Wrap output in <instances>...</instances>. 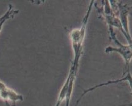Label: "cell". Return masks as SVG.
I'll list each match as a JSON object with an SVG mask.
<instances>
[{"instance_id": "cell-4", "label": "cell", "mask_w": 132, "mask_h": 106, "mask_svg": "<svg viewBox=\"0 0 132 106\" xmlns=\"http://www.w3.org/2000/svg\"><path fill=\"white\" fill-rule=\"evenodd\" d=\"M127 82V83L129 84V86L130 88H131V75L130 73V71H127L126 73H124V76L123 77H121L120 79H118L114 80H109V81H107L106 82H104V83H101L97 84V85H94L91 88H89L87 89V90H85L82 94V95L80 96V97L77 100V102H76V106H78L79 102H80V101L83 98V97L86 94H87L89 92H92V91H94L96 89H97L99 88H101V87H104V86H107V85H113V84H117L118 83H121V82Z\"/></svg>"}, {"instance_id": "cell-2", "label": "cell", "mask_w": 132, "mask_h": 106, "mask_svg": "<svg viewBox=\"0 0 132 106\" xmlns=\"http://www.w3.org/2000/svg\"><path fill=\"white\" fill-rule=\"evenodd\" d=\"M109 27V32L110 35L111 39H112L116 45L118 46V48H113V46H108L105 48L106 53H119L120 55L122 57L126 63V69L127 71L129 70V64L130 61L131 60V45H122L118 40L117 37L116 36V33L114 31V28Z\"/></svg>"}, {"instance_id": "cell-8", "label": "cell", "mask_w": 132, "mask_h": 106, "mask_svg": "<svg viewBox=\"0 0 132 106\" xmlns=\"http://www.w3.org/2000/svg\"><path fill=\"white\" fill-rule=\"evenodd\" d=\"M69 77H70V76H69V75L68 74L65 83L63 84V86H62L60 92H59L58 98H57V102L56 103H55V106H60L61 105V104L63 102V101H65L66 95H67V93L68 88Z\"/></svg>"}, {"instance_id": "cell-1", "label": "cell", "mask_w": 132, "mask_h": 106, "mask_svg": "<svg viewBox=\"0 0 132 106\" xmlns=\"http://www.w3.org/2000/svg\"><path fill=\"white\" fill-rule=\"evenodd\" d=\"M94 3V1H91L90 2L87 13L83 19L80 28L74 29L70 32V39L74 54L73 61L71 68L75 71L76 73L78 71L79 62L84 51V43L85 38L87 27Z\"/></svg>"}, {"instance_id": "cell-7", "label": "cell", "mask_w": 132, "mask_h": 106, "mask_svg": "<svg viewBox=\"0 0 132 106\" xmlns=\"http://www.w3.org/2000/svg\"><path fill=\"white\" fill-rule=\"evenodd\" d=\"M18 12H19L18 10L13 9L11 4L9 5V8H8L7 11L3 16L0 17V32L2 30L3 25H4L7 20L13 18L16 14H18Z\"/></svg>"}, {"instance_id": "cell-5", "label": "cell", "mask_w": 132, "mask_h": 106, "mask_svg": "<svg viewBox=\"0 0 132 106\" xmlns=\"http://www.w3.org/2000/svg\"><path fill=\"white\" fill-rule=\"evenodd\" d=\"M118 17L122 26L123 31L127 36V40L129 42V45H131V37L130 34L128 25V15L129 12L130 7L127 4H123L122 3H118Z\"/></svg>"}, {"instance_id": "cell-3", "label": "cell", "mask_w": 132, "mask_h": 106, "mask_svg": "<svg viewBox=\"0 0 132 106\" xmlns=\"http://www.w3.org/2000/svg\"><path fill=\"white\" fill-rule=\"evenodd\" d=\"M0 97L4 101L6 106H16L18 102L23 101V96L15 90L8 87L0 80Z\"/></svg>"}, {"instance_id": "cell-6", "label": "cell", "mask_w": 132, "mask_h": 106, "mask_svg": "<svg viewBox=\"0 0 132 106\" xmlns=\"http://www.w3.org/2000/svg\"><path fill=\"white\" fill-rule=\"evenodd\" d=\"M68 74L69 75L70 77H69L68 88L67 93L65 99V106H69V105H70V100L71 98L72 93H73L74 85V83H75V79L77 73H76L74 70H72V69L70 68V70H69Z\"/></svg>"}]
</instances>
